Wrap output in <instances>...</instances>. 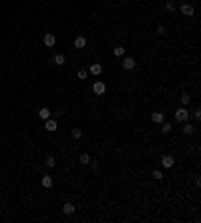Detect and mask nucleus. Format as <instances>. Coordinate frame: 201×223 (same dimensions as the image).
I'll use <instances>...</instances> for the list:
<instances>
[{"mask_svg":"<svg viewBox=\"0 0 201 223\" xmlns=\"http://www.w3.org/2000/svg\"><path fill=\"white\" fill-rule=\"evenodd\" d=\"M44 165H46V167H54V157H50V155H49V157L44 159Z\"/></svg>","mask_w":201,"mask_h":223,"instance_id":"obj_22","label":"nucleus"},{"mask_svg":"<svg viewBox=\"0 0 201 223\" xmlns=\"http://www.w3.org/2000/svg\"><path fill=\"white\" fill-rule=\"evenodd\" d=\"M181 14H183V16H193V6L187 4V2H183L181 4Z\"/></svg>","mask_w":201,"mask_h":223,"instance_id":"obj_6","label":"nucleus"},{"mask_svg":"<svg viewBox=\"0 0 201 223\" xmlns=\"http://www.w3.org/2000/svg\"><path fill=\"white\" fill-rule=\"evenodd\" d=\"M87 74H89V73H87V70H85V68H80V70H79V73H76V77H79L80 80H85V79H87Z\"/></svg>","mask_w":201,"mask_h":223,"instance_id":"obj_23","label":"nucleus"},{"mask_svg":"<svg viewBox=\"0 0 201 223\" xmlns=\"http://www.w3.org/2000/svg\"><path fill=\"white\" fill-rule=\"evenodd\" d=\"M38 117L42 119V121H46V119H50V109H46V107H42L40 111H38Z\"/></svg>","mask_w":201,"mask_h":223,"instance_id":"obj_13","label":"nucleus"},{"mask_svg":"<svg viewBox=\"0 0 201 223\" xmlns=\"http://www.w3.org/2000/svg\"><path fill=\"white\" fill-rule=\"evenodd\" d=\"M89 70H90V74H95V77H99V74L103 73V66L95 63V64H90V66H89Z\"/></svg>","mask_w":201,"mask_h":223,"instance_id":"obj_12","label":"nucleus"},{"mask_svg":"<svg viewBox=\"0 0 201 223\" xmlns=\"http://www.w3.org/2000/svg\"><path fill=\"white\" fill-rule=\"evenodd\" d=\"M135 58H131V56H127V58L125 60H123V68H125V70H133V68H135Z\"/></svg>","mask_w":201,"mask_h":223,"instance_id":"obj_7","label":"nucleus"},{"mask_svg":"<svg viewBox=\"0 0 201 223\" xmlns=\"http://www.w3.org/2000/svg\"><path fill=\"white\" fill-rule=\"evenodd\" d=\"M179 101H181V105H183V107H187V105H189V101H191L189 93H183V94H181V99H179Z\"/></svg>","mask_w":201,"mask_h":223,"instance_id":"obj_17","label":"nucleus"},{"mask_svg":"<svg viewBox=\"0 0 201 223\" xmlns=\"http://www.w3.org/2000/svg\"><path fill=\"white\" fill-rule=\"evenodd\" d=\"M151 175H153V177H155V179H157V181H161V179H163V173H161V171H157V169H155V171H153V173H151Z\"/></svg>","mask_w":201,"mask_h":223,"instance_id":"obj_24","label":"nucleus"},{"mask_svg":"<svg viewBox=\"0 0 201 223\" xmlns=\"http://www.w3.org/2000/svg\"><path fill=\"white\" fill-rule=\"evenodd\" d=\"M54 64H64V56L63 54H54Z\"/></svg>","mask_w":201,"mask_h":223,"instance_id":"obj_21","label":"nucleus"},{"mask_svg":"<svg viewBox=\"0 0 201 223\" xmlns=\"http://www.w3.org/2000/svg\"><path fill=\"white\" fill-rule=\"evenodd\" d=\"M165 10H167V12H175V2L167 0V2H165Z\"/></svg>","mask_w":201,"mask_h":223,"instance_id":"obj_20","label":"nucleus"},{"mask_svg":"<svg viewBox=\"0 0 201 223\" xmlns=\"http://www.w3.org/2000/svg\"><path fill=\"white\" fill-rule=\"evenodd\" d=\"M173 131V127H171V123H161V133H163V135H169V133Z\"/></svg>","mask_w":201,"mask_h":223,"instance_id":"obj_14","label":"nucleus"},{"mask_svg":"<svg viewBox=\"0 0 201 223\" xmlns=\"http://www.w3.org/2000/svg\"><path fill=\"white\" fill-rule=\"evenodd\" d=\"M193 133H195V127L193 125H189V123H187V125H183V135H193Z\"/></svg>","mask_w":201,"mask_h":223,"instance_id":"obj_16","label":"nucleus"},{"mask_svg":"<svg viewBox=\"0 0 201 223\" xmlns=\"http://www.w3.org/2000/svg\"><path fill=\"white\" fill-rule=\"evenodd\" d=\"M87 46V38L85 36H76L75 38V48H85Z\"/></svg>","mask_w":201,"mask_h":223,"instance_id":"obj_11","label":"nucleus"},{"mask_svg":"<svg viewBox=\"0 0 201 223\" xmlns=\"http://www.w3.org/2000/svg\"><path fill=\"white\" fill-rule=\"evenodd\" d=\"M52 183H54V181H52V177H50V175H44V177L40 179V185H42L44 189H50V187H52Z\"/></svg>","mask_w":201,"mask_h":223,"instance_id":"obj_10","label":"nucleus"},{"mask_svg":"<svg viewBox=\"0 0 201 223\" xmlns=\"http://www.w3.org/2000/svg\"><path fill=\"white\" fill-rule=\"evenodd\" d=\"M44 129L49 133H54L56 129H59V123H56L54 119H46V121H44Z\"/></svg>","mask_w":201,"mask_h":223,"instance_id":"obj_3","label":"nucleus"},{"mask_svg":"<svg viewBox=\"0 0 201 223\" xmlns=\"http://www.w3.org/2000/svg\"><path fill=\"white\" fill-rule=\"evenodd\" d=\"M157 32H159V34H167V28L163 24H159V26H157Z\"/></svg>","mask_w":201,"mask_h":223,"instance_id":"obj_25","label":"nucleus"},{"mask_svg":"<svg viewBox=\"0 0 201 223\" xmlns=\"http://www.w3.org/2000/svg\"><path fill=\"white\" fill-rule=\"evenodd\" d=\"M75 211H76V207H75V205H73V203H70V201H66L64 205H63V213H64V215H73Z\"/></svg>","mask_w":201,"mask_h":223,"instance_id":"obj_8","label":"nucleus"},{"mask_svg":"<svg viewBox=\"0 0 201 223\" xmlns=\"http://www.w3.org/2000/svg\"><path fill=\"white\" fill-rule=\"evenodd\" d=\"M70 137H73V139H76V141H79L80 137H83V131H80V129H76V127H75V129L70 131Z\"/></svg>","mask_w":201,"mask_h":223,"instance_id":"obj_18","label":"nucleus"},{"mask_svg":"<svg viewBox=\"0 0 201 223\" xmlns=\"http://www.w3.org/2000/svg\"><path fill=\"white\" fill-rule=\"evenodd\" d=\"M189 119V111L185 107H181V109H177L175 111V121H179V123H185Z\"/></svg>","mask_w":201,"mask_h":223,"instance_id":"obj_1","label":"nucleus"},{"mask_svg":"<svg viewBox=\"0 0 201 223\" xmlns=\"http://www.w3.org/2000/svg\"><path fill=\"white\" fill-rule=\"evenodd\" d=\"M93 93L99 94V97H100V94H105V93H107V84H105L103 80H97V83L93 84Z\"/></svg>","mask_w":201,"mask_h":223,"instance_id":"obj_2","label":"nucleus"},{"mask_svg":"<svg viewBox=\"0 0 201 223\" xmlns=\"http://www.w3.org/2000/svg\"><path fill=\"white\" fill-rule=\"evenodd\" d=\"M193 117H195V121H201V111H199V109H195Z\"/></svg>","mask_w":201,"mask_h":223,"instance_id":"obj_26","label":"nucleus"},{"mask_svg":"<svg viewBox=\"0 0 201 223\" xmlns=\"http://www.w3.org/2000/svg\"><path fill=\"white\" fill-rule=\"evenodd\" d=\"M173 163H175V159L171 157V155H163V157H161V165H163V167H167V169L173 167Z\"/></svg>","mask_w":201,"mask_h":223,"instance_id":"obj_5","label":"nucleus"},{"mask_svg":"<svg viewBox=\"0 0 201 223\" xmlns=\"http://www.w3.org/2000/svg\"><path fill=\"white\" fill-rule=\"evenodd\" d=\"M79 163H80V165H89V163H90V155H89V153H83V155L79 157Z\"/></svg>","mask_w":201,"mask_h":223,"instance_id":"obj_15","label":"nucleus"},{"mask_svg":"<svg viewBox=\"0 0 201 223\" xmlns=\"http://www.w3.org/2000/svg\"><path fill=\"white\" fill-rule=\"evenodd\" d=\"M54 42H56V36L52 34V32H46V34H44V46L52 48V46H54Z\"/></svg>","mask_w":201,"mask_h":223,"instance_id":"obj_4","label":"nucleus"},{"mask_svg":"<svg viewBox=\"0 0 201 223\" xmlns=\"http://www.w3.org/2000/svg\"><path fill=\"white\" fill-rule=\"evenodd\" d=\"M151 121L153 123H157V125H161V123H163L165 121V115H163V113H151Z\"/></svg>","mask_w":201,"mask_h":223,"instance_id":"obj_9","label":"nucleus"},{"mask_svg":"<svg viewBox=\"0 0 201 223\" xmlns=\"http://www.w3.org/2000/svg\"><path fill=\"white\" fill-rule=\"evenodd\" d=\"M113 54H115V56H123V54H125V46H115V48H113Z\"/></svg>","mask_w":201,"mask_h":223,"instance_id":"obj_19","label":"nucleus"}]
</instances>
